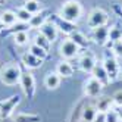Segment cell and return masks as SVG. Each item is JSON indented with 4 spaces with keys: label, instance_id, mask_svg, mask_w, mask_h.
<instances>
[{
    "label": "cell",
    "instance_id": "cell-1",
    "mask_svg": "<svg viewBox=\"0 0 122 122\" xmlns=\"http://www.w3.org/2000/svg\"><path fill=\"white\" fill-rule=\"evenodd\" d=\"M60 18L65 21H69L72 24H76L82 16V5L78 0H66L60 6Z\"/></svg>",
    "mask_w": 122,
    "mask_h": 122
},
{
    "label": "cell",
    "instance_id": "cell-2",
    "mask_svg": "<svg viewBox=\"0 0 122 122\" xmlns=\"http://www.w3.org/2000/svg\"><path fill=\"white\" fill-rule=\"evenodd\" d=\"M22 69L18 63H6L0 68V81L5 85H16L21 81Z\"/></svg>",
    "mask_w": 122,
    "mask_h": 122
},
{
    "label": "cell",
    "instance_id": "cell-3",
    "mask_svg": "<svg viewBox=\"0 0 122 122\" xmlns=\"http://www.w3.org/2000/svg\"><path fill=\"white\" fill-rule=\"evenodd\" d=\"M107 22H109V13L102 7H94L88 13V18H87V25L91 30L99 27H106Z\"/></svg>",
    "mask_w": 122,
    "mask_h": 122
},
{
    "label": "cell",
    "instance_id": "cell-4",
    "mask_svg": "<svg viewBox=\"0 0 122 122\" xmlns=\"http://www.w3.org/2000/svg\"><path fill=\"white\" fill-rule=\"evenodd\" d=\"M103 66L106 69V72L110 78V81H115L118 80L119 76V72H121V68H119V63L116 60V56L112 53V51H104V56H103Z\"/></svg>",
    "mask_w": 122,
    "mask_h": 122
},
{
    "label": "cell",
    "instance_id": "cell-5",
    "mask_svg": "<svg viewBox=\"0 0 122 122\" xmlns=\"http://www.w3.org/2000/svg\"><path fill=\"white\" fill-rule=\"evenodd\" d=\"M81 49L78 47L75 43L71 40V38H65L62 43L59 44V55L63 60H71V59H75L78 55H80Z\"/></svg>",
    "mask_w": 122,
    "mask_h": 122
},
{
    "label": "cell",
    "instance_id": "cell-6",
    "mask_svg": "<svg viewBox=\"0 0 122 122\" xmlns=\"http://www.w3.org/2000/svg\"><path fill=\"white\" fill-rule=\"evenodd\" d=\"M22 90L25 93L28 99H32L34 94H36V80L30 71H22V75H21V81H19Z\"/></svg>",
    "mask_w": 122,
    "mask_h": 122
},
{
    "label": "cell",
    "instance_id": "cell-7",
    "mask_svg": "<svg viewBox=\"0 0 122 122\" xmlns=\"http://www.w3.org/2000/svg\"><path fill=\"white\" fill-rule=\"evenodd\" d=\"M102 90H103V85L99 82V80H96L93 75L84 82V96L85 97H90V99L99 97L102 94Z\"/></svg>",
    "mask_w": 122,
    "mask_h": 122
},
{
    "label": "cell",
    "instance_id": "cell-8",
    "mask_svg": "<svg viewBox=\"0 0 122 122\" xmlns=\"http://www.w3.org/2000/svg\"><path fill=\"white\" fill-rule=\"evenodd\" d=\"M50 21L56 25L57 31L66 34V36H71L72 32L76 31V24H72V22H69V21H65L63 18H60L59 13L57 15H51L50 16Z\"/></svg>",
    "mask_w": 122,
    "mask_h": 122
},
{
    "label": "cell",
    "instance_id": "cell-9",
    "mask_svg": "<svg viewBox=\"0 0 122 122\" xmlns=\"http://www.w3.org/2000/svg\"><path fill=\"white\" fill-rule=\"evenodd\" d=\"M19 102H21V97H19L18 94H13L12 97H9L7 100L2 102V103H0V113H2V116L3 118L10 116L13 109L19 104Z\"/></svg>",
    "mask_w": 122,
    "mask_h": 122
},
{
    "label": "cell",
    "instance_id": "cell-10",
    "mask_svg": "<svg viewBox=\"0 0 122 122\" xmlns=\"http://www.w3.org/2000/svg\"><path fill=\"white\" fill-rule=\"evenodd\" d=\"M96 65H97V60H96L94 55L90 53V51L84 53L80 57V60H78V66H80V69L82 72H87V74H91Z\"/></svg>",
    "mask_w": 122,
    "mask_h": 122
},
{
    "label": "cell",
    "instance_id": "cell-11",
    "mask_svg": "<svg viewBox=\"0 0 122 122\" xmlns=\"http://www.w3.org/2000/svg\"><path fill=\"white\" fill-rule=\"evenodd\" d=\"M91 40L99 46H106L109 43V27H99L91 30Z\"/></svg>",
    "mask_w": 122,
    "mask_h": 122
},
{
    "label": "cell",
    "instance_id": "cell-12",
    "mask_svg": "<svg viewBox=\"0 0 122 122\" xmlns=\"http://www.w3.org/2000/svg\"><path fill=\"white\" fill-rule=\"evenodd\" d=\"M50 16H51V13H50V10L49 9H43L40 13H37V15H32V18H31V21H30V28H32V30H38L41 25H44L47 21H50Z\"/></svg>",
    "mask_w": 122,
    "mask_h": 122
},
{
    "label": "cell",
    "instance_id": "cell-13",
    "mask_svg": "<svg viewBox=\"0 0 122 122\" xmlns=\"http://www.w3.org/2000/svg\"><path fill=\"white\" fill-rule=\"evenodd\" d=\"M38 31H40L50 43H55V41L57 40L59 31H57V28H56V25L51 22V21H47L44 25H41V27L38 28Z\"/></svg>",
    "mask_w": 122,
    "mask_h": 122
},
{
    "label": "cell",
    "instance_id": "cell-14",
    "mask_svg": "<svg viewBox=\"0 0 122 122\" xmlns=\"http://www.w3.org/2000/svg\"><path fill=\"white\" fill-rule=\"evenodd\" d=\"M91 75L96 78V80H99V82L103 87H106V85H109L112 82L109 75H107V72H106V69H104V66H103V63H97V65H96L94 69H93V72H91Z\"/></svg>",
    "mask_w": 122,
    "mask_h": 122
},
{
    "label": "cell",
    "instance_id": "cell-15",
    "mask_svg": "<svg viewBox=\"0 0 122 122\" xmlns=\"http://www.w3.org/2000/svg\"><path fill=\"white\" fill-rule=\"evenodd\" d=\"M21 60H22L24 66L27 68V69H38V68H41L43 62H44V60L38 59L37 56L31 55L30 51H25V53L22 55V57H21Z\"/></svg>",
    "mask_w": 122,
    "mask_h": 122
},
{
    "label": "cell",
    "instance_id": "cell-16",
    "mask_svg": "<svg viewBox=\"0 0 122 122\" xmlns=\"http://www.w3.org/2000/svg\"><path fill=\"white\" fill-rule=\"evenodd\" d=\"M74 66L69 63V60H60V62L56 65V74L60 76V78H71L74 75Z\"/></svg>",
    "mask_w": 122,
    "mask_h": 122
},
{
    "label": "cell",
    "instance_id": "cell-17",
    "mask_svg": "<svg viewBox=\"0 0 122 122\" xmlns=\"http://www.w3.org/2000/svg\"><path fill=\"white\" fill-rule=\"evenodd\" d=\"M60 81H62V78L56 72H47L44 76V87L47 90H56L60 85Z\"/></svg>",
    "mask_w": 122,
    "mask_h": 122
},
{
    "label": "cell",
    "instance_id": "cell-18",
    "mask_svg": "<svg viewBox=\"0 0 122 122\" xmlns=\"http://www.w3.org/2000/svg\"><path fill=\"white\" fill-rule=\"evenodd\" d=\"M0 21L5 25V28H10L16 24V15H15V10H3L0 13Z\"/></svg>",
    "mask_w": 122,
    "mask_h": 122
},
{
    "label": "cell",
    "instance_id": "cell-19",
    "mask_svg": "<svg viewBox=\"0 0 122 122\" xmlns=\"http://www.w3.org/2000/svg\"><path fill=\"white\" fill-rule=\"evenodd\" d=\"M69 38H71L75 44L80 47V49H84V47H88V44H90V41H88V38H87L82 32H80V31H75V32H72L71 36H69Z\"/></svg>",
    "mask_w": 122,
    "mask_h": 122
},
{
    "label": "cell",
    "instance_id": "cell-20",
    "mask_svg": "<svg viewBox=\"0 0 122 122\" xmlns=\"http://www.w3.org/2000/svg\"><path fill=\"white\" fill-rule=\"evenodd\" d=\"M24 9H27L31 15H37L43 10V5L41 2H38V0H25L24 3Z\"/></svg>",
    "mask_w": 122,
    "mask_h": 122
},
{
    "label": "cell",
    "instance_id": "cell-21",
    "mask_svg": "<svg viewBox=\"0 0 122 122\" xmlns=\"http://www.w3.org/2000/svg\"><path fill=\"white\" fill-rule=\"evenodd\" d=\"M96 113H97V107L96 104H87L82 109V113H81V119L87 121V122H93Z\"/></svg>",
    "mask_w": 122,
    "mask_h": 122
},
{
    "label": "cell",
    "instance_id": "cell-22",
    "mask_svg": "<svg viewBox=\"0 0 122 122\" xmlns=\"http://www.w3.org/2000/svg\"><path fill=\"white\" fill-rule=\"evenodd\" d=\"M32 43H34V44H37V46H40L41 49H44V50H50V46H51V43L44 37V36H43V34L38 31L37 34H36V36H34L32 37Z\"/></svg>",
    "mask_w": 122,
    "mask_h": 122
},
{
    "label": "cell",
    "instance_id": "cell-23",
    "mask_svg": "<svg viewBox=\"0 0 122 122\" xmlns=\"http://www.w3.org/2000/svg\"><path fill=\"white\" fill-rule=\"evenodd\" d=\"M96 107H97V110L100 112H107L113 107V100L112 97H102L99 99L97 102H96Z\"/></svg>",
    "mask_w": 122,
    "mask_h": 122
},
{
    "label": "cell",
    "instance_id": "cell-24",
    "mask_svg": "<svg viewBox=\"0 0 122 122\" xmlns=\"http://www.w3.org/2000/svg\"><path fill=\"white\" fill-rule=\"evenodd\" d=\"M41 116L36 113H18L15 118V122H40Z\"/></svg>",
    "mask_w": 122,
    "mask_h": 122
},
{
    "label": "cell",
    "instance_id": "cell-25",
    "mask_svg": "<svg viewBox=\"0 0 122 122\" xmlns=\"http://www.w3.org/2000/svg\"><path fill=\"white\" fill-rule=\"evenodd\" d=\"M122 40V27L121 25H113V27L109 28V43H115V41H119Z\"/></svg>",
    "mask_w": 122,
    "mask_h": 122
},
{
    "label": "cell",
    "instance_id": "cell-26",
    "mask_svg": "<svg viewBox=\"0 0 122 122\" xmlns=\"http://www.w3.org/2000/svg\"><path fill=\"white\" fill-rule=\"evenodd\" d=\"M28 51H30L31 55L37 56L38 59H41V60H46V59H47V56H49V51H47V50L41 49L40 46L34 44V43H31V46H30V50H28Z\"/></svg>",
    "mask_w": 122,
    "mask_h": 122
},
{
    "label": "cell",
    "instance_id": "cell-27",
    "mask_svg": "<svg viewBox=\"0 0 122 122\" xmlns=\"http://www.w3.org/2000/svg\"><path fill=\"white\" fill-rule=\"evenodd\" d=\"M13 41L16 46H25L30 41V34L27 31H19L13 34Z\"/></svg>",
    "mask_w": 122,
    "mask_h": 122
},
{
    "label": "cell",
    "instance_id": "cell-28",
    "mask_svg": "<svg viewBox=\"0 0 122 122\" xmlns=\"http://www.w3.org/2000/svg\"><path fill=\"white\" fill-rule=\"evenodd\" d=\"M15 15H16V19L22 24H30V21L32 18V15L27 9H24V7H18V9L15 10Z\"/></svg>",
    "mask_w": 122,
    "mask_h": 122
},
{
    "label": "cell",
    "instance_id": "cell-29",
    "mask_svg": "<svg viewBox=\"0 0 122 122\" xmlns=\"http://www.w3.org/2000/svg\"><path fill=\"white\" fill-rule=\"evenodd\" d=\"M106 122H121V119L118 116V112L115 110V107H112L110 110L106 112Z\"/></svg>",
    "mask_w": 122,
    "mask_h": 122
},
{
    "label": "cell",
    "instance_id": "cell-30",
    "mask_svg": "<svg viewBox=\"0 0 122 122\" xmlns=\"http://www.w3.org/2000/svg\"><path fill=\"white\" fill-rule=\"evenodd\" d=\"M112 53L115 56H118V57H122V40L115 41L112 44Z\"/></svg>",
    "mask_w": 122,
    "mask_h": 122
},
{
    "label": "cell",
    "instance_id": "cell-31",
    "mask_svg": "<svg viewBox=\"0 0 122 122\" xmlns=\"http://www.w3.org/2000/svg\"><path fill=\"white\" fill-rule=\"evenodd\" d=\"M112 100H113V104H115V106H122V90H118V91L113 93Z\"/></svg>",
    "mask_w": 122,
    "mask_h": 122
},
{
    "label": "cell",
    "instance_id": "cell-32",
    "mask_svg": "<svg viewBox=\"0 0 122 122\" xmlns=\"http://www.w3.org/2000/svg\"><path fill=\"white\" fill-rule=\"evenodd\" d=\"M93 122H106V112H100V110H97V113H96V116H94Z\"/></svg>",
    "mask_w": 122,
    "mask_h": 122
},
{
    "label": "cell",
    "instance_id": "cell-33",
    "mask_svg": "<svg viewBox=\"0 0 122 122\" xmlns=\"http://www.w3.org/2000/svg\"><path fill=\"white\" fill-rule=\"evenodd\" d=\"M115 110L118 112V116H119V119L122 121V106H115Z\"/></svg>",
    "mask_w": 122,
    "mask_h": 122
},
{
    "label": "cell",
    "instance_id": "cell-34",
    "mask_svg": "<svg viewBox=\"0 0 122 122\" xmlns=\"http://www.w3.org/2000/svg\"><path fill=\"white\" fill-rule=\"evenodd\" d=\"M3 31H5V25L2 24V21H0V34H2Z\"/></svg>",
    "mask_w": 122,
    "mask_h": 122
},
{
    "label": "cell",
    "instance_id": "cell-35",
    "mask_svg": "<svg viewBox=\"0 0 122 122\" xmlns=\"http://www.w3.org/2000/svg\"><path fill=\"white\" fill-rule=\"evenodd\" d=\"M78 122H87V121H84V119H80V121H78Z\"/></svg>",
    "mask_w": 122,
    "mask_h": 122
},
{
    "label": "cell",
    "instance_id": "cell-36",
    "mask_svg": "<svg viewBox=\"0 0 122 122\" xmlns=\"http://www.w3.org/2000/svg\"><path fill=\"white\" fill-rule=\"evenodd\" d=\"M2 3H3V2H2V0H0V5H2Z\"/></svg>",
    "mask_w": 122,
    "mask_h": 122
},
{
    "label": "cell",
    "instance_id": "cell-37",
    "mask_svg": "<svg viewBox=\"0 0 122 122\" xmlns=\"http://www.w3.org/2000/svg\"><path fill=\"white\" fill-rule=\"evenodd\" d=\"M2 2H7V0H2Z\"/></svg>",
    "mask_w": 122,
    "mask_h": 122
},
{
    "label": "cell",
    "instance_id": "cell-38",
    "mask_svg": "<svg viewBox=\"0 0 122 122\" xmlns=\"http://www.w3.org/2000/svg\"><path fill=\"white\" fill-rule=\"evenodd\" d=\"M0 122H2V121H0Z\"/></svg>",
    "mask_w": 122,
    "mask_h": 122
}]
</instances>
